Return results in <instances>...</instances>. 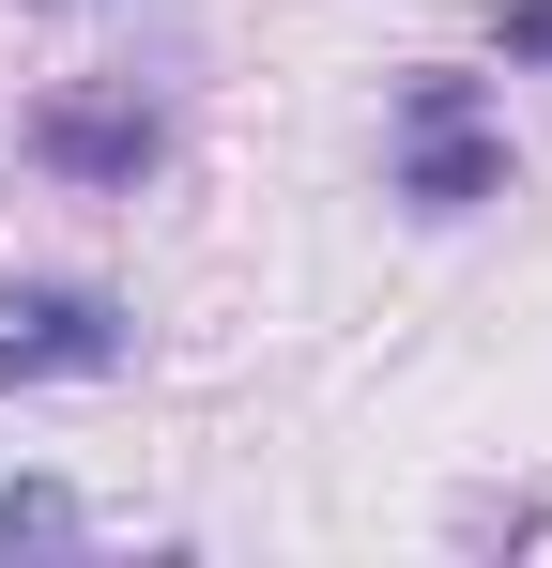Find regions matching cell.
Here are the masks:
<instances>
[{
    "label": "cell",
    "mask_w": 552,
    "mask_h": 568,
    "mask_svg": "<svg viewBox=\"0 0 552 568\" xmlns=\"http://www.w3.org/2000/svg\"><path fill=\"white\" fill-rule=\"evenodd\" d=\"M522 185V154H507V123L491 93L460 78V62H415L399 108H384V200H415V215H476V200Z\"/></svg>",
    "instance_id": "1"
},
{
    "label": "cell",
    "mask_w": 552,
    "mask_h": 568,
    "mask_svg": "<svg viewBox=\"0 0 552 568\" xmlns=\"http://www.w3.org/2000/svg\"><path fill=\"white\" fill-rule=\"evenodd\" d=\"M139 354V307L92 277H16L0 292V399H31V384H108Z\"/></svg>",
    "instance_id": "2"
},
{
    "label": "cell",
    "mask_w": 552,
    "mask_h": 568,
    "mask_svg": "<svg viewBox=\"0 0 552 568\" xmlns=\"http://www.w3.org/2000/svg\"><path fill=\"white\" fill-rule=\"evenodd\" d=\"M31 170L78 185V200H139L170 170V108L154 93H47L31 108Z\"/></svg>",
    "instance_id": "3"
},
{
    "label": "cell",
    "mask_w": 552,
    "mask_h": 568,
    "mask_svg": "<svg viewBox=\"0 0 552 568\" xmlns=\"http://www.w3.org/2000/svg\"><path fill=\"white\" fill-rule=\"evenodd\" d=\"M92 507L62 491V476H0V554H78Z\"/></svg>",
    "instance_id": "4"
},
{
    "label": "cell",
    "mask_w": 552,
    "mask_h": 568,
    "mask_svg": "<svg viewBox=\"0 0 552 568\" xmlns=\"http://www.w3.org/2000/svg\"><path fill=\"white\" fill-rule=\"evenodd\" d=\"M476 31H491L522 78H552V0H476Z\"/></svg>",
    "instance_id": "5"
}]
</instances>
